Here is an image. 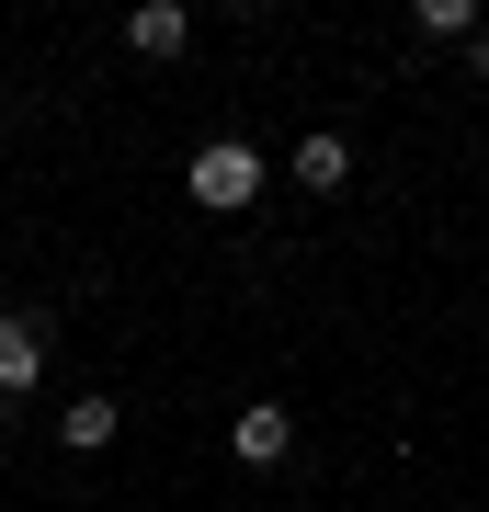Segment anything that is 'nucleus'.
<instances>
[{
	"mask_svg": "<svg viewBox=\"0 0 489 512\" xmlns=\"http://www.w3.org/2000/svg\"><path fill=\"white\" fill-rule=\"evenodd\" d=\"M262 183H273V171H262V148H251V137H205L194 160H182V194H194L205 217H239Z\"/></svg>",
	"mask_w": 489,
	"mask_h": 512,
	"instance_id": "f257e3e1",
	"label": "nucleus"
},
{
	"mask_svg": "<svg viewBox=\"0 0 489 512\" xmlns=\"http://www.w3.org/2000/svg\"><path fill=\"white\" fill-rule=\"evenodd\" d=\"M46 376V319H23V308H0V399H23V387Z\"/></svg>",
	"mask_w": 489,
	"mask_h": 512,
	"instance_id": "f03ea898",
	"label": "nucleus"
},
{
	"mask_svg": "<svg viewBox=\"0 0 489 512\" xmlns=\"http://www.w3.org/2000/svg\"><path fill=\"white\" fill-rule=\"evenodd\" d=\"M126 46L137 57H182V46H194V12H182V0H137V12H126Z\"/></svg>",
	"mask_w": 489,
	"mask_h": 512,
	"instance_id": "7ed1b4c3",
	"label": "nucleus"
},
{
	"mask_svg": "<svg viewBox=\"0 0 489 512\" xmlns=\"http://www.w3.org/2000/svg\"><path fill=\"white\" fill-rule=\"evenodd\" d=\"M228 444H239V467H285V444H296V421L273 410V399H251V410H239V433H228Z\"/></svg>",
	"mask_w": 489,
	"mask_h": 512,
	"instance_id": "20e7f679",
	"label": "nucleus"
},
{
	"mask_svg": "<svg viewBox=\"0 0 489 512\" xmlns=\"http://www.w3.org/2000/svg\"><path fill=\"white\" fill-rule=\"evenodd\" d=\"M114 433H126V410H114V399H69V410H57V444H69V456H103Z\"/></svg>",
	"mask_w": 489,
	"mask_h": 512,
	"instance_id": "39448f33",
	"label": "nucleus"
},
{
	"mask_svg": "<svg viewBox=\"0 0 489 512\" xmlns=\"http://www.w3.org/2000/svg\"><path fill=\"white\" fill-rule=\"evenodd\" d=\"M296 183H308V194H342L353 183V148L342 137H296Z\"/></svg>",
	"mask_w": 489,
	"mask_h": 512,
	"instance_id": "423d86ee",
	"label": "nucleus"
},
{
	"mask_svg": "<svg viewBox=\"0 0 489 512\" xmlns=\"http://www.w3.org/2000/svg\"><path fill=\"white\" fill-rule=\"evenodd\" d=\"M421 35H444V46H478V0H421Z\"/></svg>",
	"mask_w": 489,
	"mask_h": 512,
	"instance_id": "0eeeda50",
	"label": "nucleus"
},
{
	"mask_svg": "<svg viewBox=\"0 0 489 512\" xmlns=\"http://www.w3.org/2000/svg\"><path fill=\"white\" fill-rule=\"evenodd\" d=\"M467 57H478V80H489V23H478V46H467Z\"/></svg>",
	"mask_w": 489,
	"mask_h": 512,
	"instance_id": "6e6552de",
	"label": "nucleus"
}]
</instances>
